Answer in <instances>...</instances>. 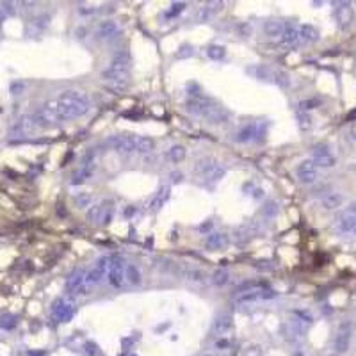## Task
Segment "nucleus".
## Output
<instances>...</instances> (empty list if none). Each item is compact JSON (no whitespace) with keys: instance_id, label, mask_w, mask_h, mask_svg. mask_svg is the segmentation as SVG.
Masks as SVG:
<instances>
[{"instance_id":"37998d69","label":"nucleus","mask_w":356,"mask_h":356,"mask_svg":"<svg viewBox=\"0 0 356 356\" xmlns=\"http://www.w3.org/2000/svg\"><path fill=\"white\" fill-rule=\"evenodd\" d=\"M351 237H352V239H356V228H354V232H352V235H351Z\"/></svg>"},{"instance_id":"e433bc0d","label":"nucleus","mask_w":356,"mask_h":356,"mask_svg":"<svg viewBox=\"0 0 356 356\" xmlns=\"http://www.w3.org/2000/svg\"><path fill=\"white\" fill-rule=\"evenodd\" d=\"M274 82H276L278 86H281V88H287L288 86V77L285 75V73H281V72H276L274 73Z\"/></svg>"},{"instance_id":"4be33fe9","label":"nucleus","mask_w":356,"mask_h":356,"mask_svg":"<svg viewBox=\"0 0 356 356\" xmlns=\"http://www.w3.org/2000/svg\"><path fill=\"white\" fill-rule=\"evenodd\" d=\"M258 123H248L244 125V127L240 128L239 132H237L235 139L239 141V143H248V141H253L256 136H260V130H258Z\"/></svg>"},{"instance_id":"39448f33","label":"nucleus","mask_w":356,"mask_h":356,"mask_svg":"<svg viewBox=\"0 0 356 356\" xmlns=\"http://www.w3.org/2000/svg\"><path fill=\"white\" fill-rule=\"evenodd\" d=\"M196 173L203 178L207 184H217L226 175V169L219 160L214 159H201L196 166Z\"/></svg>"},{"instance_id":"b1692460","label":"nucleus","mask_w":356,"mask_h":356,"mask_svg":"<svg viewBox=\"0 0 356 356\" xmlns=\"http://www.w3.org/2000/svg\"><path fill=\"white\" fill-rule=\"evenodd\" d=\"M319 31L317 27L313 25H299V41L301 45H306V43H315L319 40Z\"/></svg>"},{"instance_id":"f03ea898","label":"nucleus","mask_w":356,"mask_h":356,"mask_svg":"<svg viewBox=\"0 0 356 356\" xmlns=\"http://www.w3.org/2000/svg\"><path fill=\"white\" fill-rule=\"evenodd\" d=\"M130 70H132V57L127 50H120L112 56V61L102 73V79L109 82L112 89L125 91L130 84Z\"/></svg>"},{"instance_id":"bb28decb","label":"nucleus","mask_w":356,"mask_h":356,"mask_svg":"<svg viewBox=\"0 0 356 356\" xmlns=\"http://www.w3.org/2000/svg\"><path fill=\"white\" fill-rule=\"evenodd\" d=\"M232 326H233V322H232V317L230 315H221L214 320V331H216L217 335H226V333L232 329Z\"/></svg>"},{"instance_id":"58836bf2","label":"nucleus","mask_w":356,"mask_h":356,"mask_svg":"<svg viewBox=\"0 0 356 356\" xmlns=\"http://www.w3.org/2000/svg\"><path fill=\"white\" fill-rule=\"evenodd\" d=\"M260 354H262L260 347H256V345H249L244 351V356H260Z\"/></svg>"},{"instance_id":"79ce46f5","label":"nucleus","mask_w":356,"mask_h":356,"mask_svg":"<svg viewBox=\"0 0 356 356\" xmlns=\"http://www.w3.org/2000/svg\"><path fill=\"white\" fill-rule=\"evenodd\" d=\"M173 182H180L182 180V175H178V173H173Z\"/></svg>"},{"instance_id":"f704fd0d","label":"nucleus","mask_w":356,"mask_h":356,"mask_svg":"<svg viewBox=\"0 0 356 356\" xmlns=\"http://www.w3.org/2000/svg\"><path fill=\"white\" fill-rule=\"evenodd\" d=\"M75 203L79 205V207H88V205H91V194H89V192L75 194Z\"/></svg>"},{"instance_id":"2eb2a0df","label":"nucleus","mask_w":356,"mask_h":356,"mask_svg":"<svg viewBox=\"0 0 356 356\" xmlns=\"http://www.w3.org/2000/svg\"><path fill=\"white\" fill-rule=\"evenodd\" d=\"M296 176L301 184H306V185L313 184V182L319 178V168H317L310 159H306L296 168Z\"/></svg>"},{"instance_id":"c9c22d12","label":"nucleus","mask_w":356,"mask_h":356,"mask_svg":"<svg viewBox=\"0 0 356 356\" xmlns=\"http://www.w3.org/2000/svg\"><path fill=\"white\" fill-rule=\"evenodd\" d=\"M185 8H187V4H185V2H182V4H173L171 9H169V11L166 13V18H173V16L180 15V13L184 11Z\"/></svg>"},{"instance_id":"c85d7f7f","label":"nucleus","mask_w":356,"mask_h":356,"mask_svg":"<svg viewBox=\"0 0 356 356\" xmlns=\"http://www.w3.org/2000/svg\"><path fill=\"white\" fill-rule=\"evenodd\" d=\"M285 25L287 24H283V22H267L264 25V32L271 38H280L285 31Z\"/></svg>"},{"instance_id":"cd10ccee","label":"nucleus","mask_w":356,"mask_h":356,"mask_svg":"<svg viewBox=\"0 0 356 356\" xmlns=\"http://www.w3.org/2000/svg\"><path fill=\"white\" fill-rule=\"evenodd\" d=\"M223 2H208V4H205L203 8H201V13H200V20L205 22L208 20V18H212L216 13H219L221 9H223Z\"/></svg>"},{"instance_id":"72a5a7b5","label":"nucleus","mask_w":356,"mask_h":356,"mask_svg":"<svg viewBox=\"0 0 356 356\" xmlns=\"http://www.w3.org/2000/svg\"><path fill=\"white\" fill-rule=\"evenodd\" d=\"M297 123H299L301 130H308V128L312 127V118L308 116V112L297 111Z\"/></svg>"},{"instance_id":"ea45409f","label":"nucleus","mask_w":356,"mask_h":356,"mask_svg":"<svg viewBox=\"0 0 356 356\" xmlns=\"http://www.w3.org/2000/svg\"><path fill=\"white\" fill-rule=\"evenodd\" d=\"M192 54H194V50H191V47H187V45H185V47L182 48V52L176 54V57L184 59V57H189V56H192Z\"/></svg>"},{"instance_id":"0eeeda50","label":"nucleus","mask_w":356,"mask_h":356,"mask_svg":"<svg viewBox=\"0 0 356 356\" xmlns=\"http://www.w3.org/2000/svg\"><path fill=\"white\" fill-rule=\"evenodd\" d=\"M333 228L340 237H351L356 228V203L349 205L335 217Z\"/></svg>"},{"instance_id":"2f4dec72","label":"nucleus","mask_w":356,"mask_h":356,"mask_svg":"<svg viewBox=\"0 0 356 356\" xmlns=\"http://www.w3.org/2000/svg\"><path fill=\"white\" fill-rule=\"evenodd\" d=\"M185 148L184 146H180V144H175L171 150H168V157L173 160V162H180V160L185 159Z\"/></svg>"},{"instance_id":"f257e3e1","label":"nucleus","mask_w":356,"mask_h":356,"mask_svg":"<svg viewBox=\"0 0 356 356\" xmlns=\"http://www.w3.org/2000/svg\"><path fill=\"white\" fill-rule=\"evenodd\" d=\"M54 104H56L61 123H63V121H72V120H77V118H82L91 111V98H89L86 93L75 91V89L63 91L56 100H54Z\"/></svg>"},{"instance_id":"4468645a","label":"nucleus","mask_w":356,"mask_h":356,"mask_svg":"<svg viewBox=\"0 0 356 356\" xmlns=\"http://www.w3.org/2000/svg\"><path fill=\"white\" fill-rule=\"evenodd\" d=\"M109 265H111V256H102V258H98L95 267H93L91 271H88V283L91 285V287L104 283V281L107 280Z\"/></svg>"},{"instance_id":"a878e982","label":"nucleus","mask_w":356,"mask_h":356,"mask_svg":"<svg viewBox=\"0 0 356 356\" xmlns=\"http://www.w3.org/2000/svg\"><path fill=\"white\" fill-rule=\"evenodd\" d=\"M246 72L249 73V75H253L255 79L258 80H272L274 79V73L269 66H264V64H256V66H251V68H248Z\"/></svg>"},{"instance_id":"412c9836","label":"nucleus","mask_w":356,"mask_h":356,"mask_svg":"<svg viewBox=\"0 0 356 356\" xmlns=\"http://www.w3.org/2000/svg\"><path fill=\"white\" fill-rule=\"evenodd\" d=\"M95 169H96L95 162H88V164H84L82 168L79 169V171L73 173L72 184L73 185H80V184H84V182H88L89 178L93 176V173H95Z\"/></svg>"},{"instance_id":"473e14b6","label":"nucleus","mask_w":356,"mask_h":356,"mask_svg":"<svg viewBox=\"0 0 356 356\" xmlns=\"http://www.w3.org/2000/svg\"><path fill=\"white\" fill-rule=\"evenodd\" d=\"M224 54H226V50H224V47H221V45H212V47L207 48V56L214 61L223 59Z\"/></svg>"},{"instance_id":"9d476101","label":"nucleus","mask_w":356,"mask_h":356,"mask_svg":"<svg viewBox=\"0 0 356 356\" xmlns=\"http://www.w3.org/2000/svg\"><path fill=\"white\" fill-rule=\"evenodd\" d=\"M317 168H333L336 164V155L333 153L331 146L326 143H319L312 148V157H310Z\"/></svg>"},{"instance_id":"6ab92c4d","label":"nucleus","mask_w":356,"mask_h":356,"mask_svg":"<svg viewBox=\"0 0 356 356\" xmlns=\"http://www.w3.org/2000/svg\"><path fill=\"white\" fill-rule=\"evenodd\" d=\"M230 244V239L226 233H210V235L205 239V248L210 249V251H219V249L226 248Z\"/></svg>"},{"instance_id":"a211bd4d","label":"nucleus","mask_w":356,"mask_h":356,"mask_svg":"<svg viewBox=\"0 0 356 356\" xmlns=\"http://www.w3.org/2000/svg\"><path fill=\"white\" fill-rule=\"evenodd\" d=\"M169 194H171L169 185H160L155 194H153V198L150 200V210H152V212H159L160 208L166 205V201L169 200Z\"/></svg>"},{"instance_id":"a19ab883","label":"nucleus","mask_w":356,"mask_h":356,"mask_svg":"<svg viewBox=\"0 0 356 356\" xmlns=\"http://www.w3.org/2000/svg\"><path fill=\"white\" fill-rule=\"evenodd\" d=\"M347 139L351 141L352 144H356V125H352V127L349 128V132H347Z\"/></svg>"},{"instance_id":"423d86ee","label":"nucleus","mask_w":356,"mask_h":356,"mask_svg":"<svg viewBox=\"0 0 356 356\" xmlns=\"http://www.w3.org/2000/svg\"><path fill=\"white\" fill-rule=\"evenodd\" d=\"M66 292L70 296H88L91 292V285L88 283V271L82 267L75 269V271L66 278Z\"/></svg>"},{"instance_id":"c756f323","label":"nucleus","mask_w":356,"mask_h":356,"mask_svg":"<svg viewBox=\"0 0 356 356\" xmlns=\"http://www.w3.org/2000/svg\"><path fill=\"white\" fill-rule=\"evenodd\" d=\"M125 281L130 285H139L141 283V271L132 264H127L125 269Z\"/></svg>"},{"instance_id":"5701e85b","label":"nucleus","mask_w":356,"mask_h":356,"mask_svg":"<svg viewBox=\"0 0 356 356\" xmlns=\"http://www.w3.org/2000/svg\"><path fill=\"white\" fill-rule=\"evenodd\" d=\"M118 31H120V29H118L116 22L105 20L98 25V29H96V38H100V40H111V38L116 36Z\"/></svg>"},{"instance_id":"ddd939ff","label":"nucleus","mask_w":356,"mask_h":356,"mask_svg":"<svg viewBox=\"0 0 356 356\" xmlns=\"http://www.w3.org/2000/svg\"><path fill=\"white\" fill-rule=\"evenodd\" d=\"M125 269H127V262H125L120 255H112L111 256V265H109V278L107 280L114 288L123 287Z\"/></svg>"},{"instance_id":"4c0bfd02","label":"nucleus","mask_w":356,"mask_h":356,"mask_svg":"<svg viewBox=\"0 0 356 356\" xmlns=\"http://www.w3.org/2000/svg\"><path fill=\"white\" fill-rule=\"evenodd\" d=\"M276 212H278V207H276V203H274V201H271V203H269L267 207L264 208L265 216H274Z\"/></svg>"},{"instance_id":"f8f14e48","label":"nucleus","mask_w":356,"mask_h":356,"mask_svg":"<svg viewBox=\"0 0 356 356\" xmlns=\"http://www.w3.org/2000/svg\"><path fill=\"white\" fill-rule=\"evenodd\" d=\"M52 317L59 322H70L75 315V303L68 297H59L52 304Z\"/></svg>"},{"instance_id":"f3484780","label":"nucleus","mask_w":356,"mask_h":356,"mask_svg":"<svg viewBox=\"0 0 356 356\" xmlns=\"http://www.w3.org/2000/svg\"><path fill=\"white\" fill-rule=\"evenodd\" d=\"M335 20L340 29H347L352 24V8L349 2H340L335 8Z\"/></svg>"},{"instance_id":"1a4fd4ad","label":"nucleus","mask_w":356,"mask_h":356,"mask_svg":"<svg viewBox=\"0 0 356 356\" xmlns=\"http://www.w3.org/2000/svg\"><path fill=\"white\" fill-rule=\"evenodd\" d=\"M352 335H354V322H352V320H344L335 333V338H333V349H335L338 354L347 352L349 347H351Z\"/></svg>"},{"instance_id":"9b49d317","label":"nucleus","mask_w":356,"mask_h":356,"mask_svg":"<svg viewBox=\"0 0 356 356\" xmlns=\"http://www.w3.org/2000/svg\"><path fill=\"white\" fill-rule=\"evenodd\" d=\"M32 118H34V121H36L38 127H43V128L54 127V125L61 123L59 114H57V109H56V104H54V100L47 102L43 107H40V111H38Z\"/></svg>"},{"instance_id":"aec40b11","label":"nucleus","mask_w":356,"mask_h":356,"mask_svg":"<svg viewBox=\"0 0 356 356\" xmlns=\"http://www.w3.org/2000/svg\"><path fill=\"white\" fill-rule=\"evenodd\" d=\"M260 224L256 223V221H248V223H244L242 226H239V228L235 230V237L237 240H248L251 239V237L258 235L260 233Z\"/></svg>"},{"instance_id":"dca6fc26","label":"nucleus","mask_w":356,"mask_h":356,"mask_svg":"<svg viewBox=\"0 0 356 356\" xmlns=\"http://www.w3.org/2000/svg\"><path fill=\"white\" fill-rule=\"evenodd\" d=\"M280 45L281 47H299L301 41H299V25H292V24H287L285 25V31L283 34L280 36Z\"/></svg>"},{"instance_id":"6e6552de","label":"nucleus","mask_w":356,"mask_h":356,"mask_svg":"<svg viewBox=\"0 0 356 356\" xmlns=\"http://www.w3.org/2000/svg\"><path fill=\"white\" fill-rule=\"evenodd\" d=\"M112 214H114V201L112 200H102L100 203L93 205L88 210V221L91 224H105L111 223Z\"/></svg>"},{"instance_id":"7ed1b4c3","label":"nucleus","mask_w":356,"mask_h":356,"mask_svg":"<svg viewBox=\"0 0 356 356\" xmlns=\"http://www.w3.org/2000/svg\"><path fill=\"white\" fill-rule=\"evenodd\" d=\"M185 107H187V111L191 112V114H194V116L198 118H203V120H207V123H212V125L226 123L230 118L226 109L221 107L212 98H207V96L203 95L189 96V100L185 102Z\"/></svg>"},{"instance_id":"20e7f679","label":"nucleus","mask_w":356,"mask_h":356,"mask_svg":"<svg viewBox=\"0 0 356 356\" xmlns=\"http://www.w3.org/2000/svg\"><path fill=\"white\" fill-rule=\"evenodd\" d=\"M107 144L118 153H150L155 148V141L146 136L134 134H118L107 139Z\"/></svg>"},{"instance_id":"7c9ffc66","label":"nucleus","mask_w":356,"mask_h":356,"mask_svg":"<svg viewBox=\"0 0 356 356\" xmlns=\"http://www.w3.org/2000/svg\"><path fill=\"white\" fill-rule=\"evenodd\" d=\"M210 281H212V285H216V287H223V285H226L230 281V272L226 271V269H217V271H214Z\"/></svg>"},{"instance_id":"393cba45","label":"nucleus","mask_w":356,"mask_h":356,"mask_svg":"<svg viewBox=\"0 0 356 356\" xmlns=\"http://www.w3.org/2000/svg\"><path fill=\"white\" fill-rule=\"evenodd\" d=\"M342 203H344V196H342L340 192H328L322 198V201H320L324 210H335V208L342 207Z\"/></svg>"}]
</instances>
